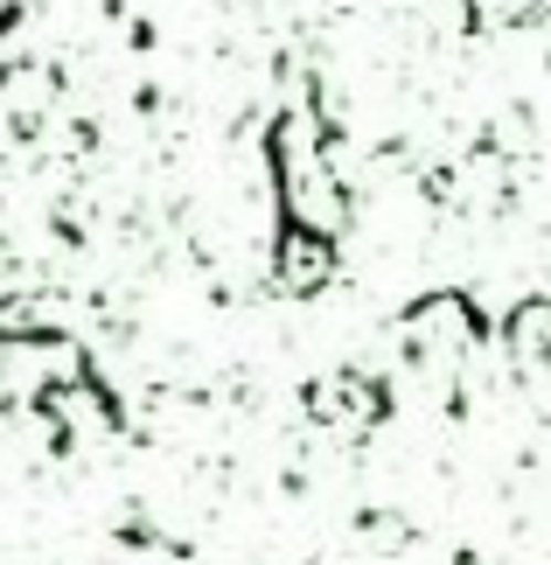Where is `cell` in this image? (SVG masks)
<instances>
[{"label": "cell", "instance_id": "obj_1", "mask_svg": "<svg viewBox=\"0 0 551 565\" xmlns=\"http://www.w3.org/2000/svg\"><path fill=\"white\" fill-rule=\"evenodd\" d=\"M29 8H35V0H0V35H8V29H14V21L29 14Z\"/></svg>", "mask_w": 551, "mask_h": 565}]
</instances>
